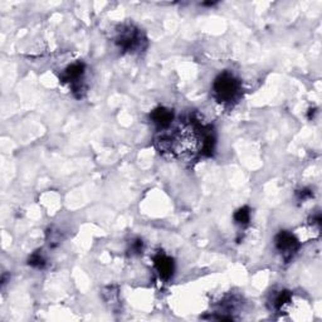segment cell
<instances>
[{
    "label": "cell",
    "instance_id": "1",
    "mask_svg": "<svg viewBox=\"0 0 322 322\" xmlns=\"http://www.w3.org/2000/svg\"><path fill=\"white\" fill-rule=\"evenodd\" d=\"M213 91H214L215 98L219 102L228 104V102L234 101L238 97L240 91V83L232 74L226 72L215 79L214 85H213Z\"/></svg>",
    "mask_w": 322,
    "mask_h": 322
},
{
    "label": "cell",
    "instance_id": "2",
    "mask_svg": "<svg viewBox=\"0 0 322 322\" xmlns=\"http://www.w3.org/2000/svg\"><path fill=\"white\" fill-rule=\"evenodd\" d=\"M141 43H143V35L140 30L132 27H127L126 29L121 30L117 37V44L125 51H135L140 48Z\"/></svg>",
    "mask_w": 322,
    "mask_h": 322
},
{
    "label": "cell",
    "instance_id": "3",
    "mask_svg": "<svg viewBox=\"0 0 322 322\" xmlns=\"http://www.w3.org/2000/svg\"><path fill=\"white\" fill-rule=\"evenodd\" d=\"M298 240L291 233L281 232L276 237V248L285 258H291L298 249Z\"/></svg>",
    "mask_w": 322,
    "mask_h": 322
},
{
    "label": "cell",
    "instance_id": "4",
    "mask_svg": "<svg viewBox=\"0 0 322 322\" xmlns=\"http://www.w3.org/2000/svg\"><path fill=\"white\" fill-rule=\"evenodd\" d=\"M155 267L163 278H169L174 272V263L169 257L164 254H159L155 257Z\"/></svg>",
    "mask_w": 322,
    "mask_h": 322
},
{
    "label": "cell",
    "instance_id": "5",
    "mask_svg": "<svg viewBox=\"0 0 322 322\" xmlns=\"http://www.w3.org/2000/svg\"><path fill=\"white\" fill-rule=\"evenodd\" d=\"M151 118L160 127H168L173 121V112L166 108H157L151 113Z\"/></svg>",
    "mask_w": 322,
    "mask_h": 322
},
{
    "label": "cell",
    "instance_id": "6",
    "mask_svg": "<svg viewBox=\"0 0 322 322\" xmlns=\"http://www.w3.org/2000/svg\"><path fill=\"white\" fill-rule=\"evenodd\" d=\"M83 73H85V66L82 63H74L71 67L67 68L65 73L66 80H68L69 83H76L82 78Z\"/></svg>",
    "mask_w": 322,
    "mask_h": 322
},
{
    "label": "cell",
    "instance_id": "7",
    "mask_svg": "<svg viewBox=\"0 0 322 322\" xmlns=\"http://www.w3.org/2000/svg\"><path fill=\"white\" fill-rule=\"evenodd\" d=\"M234 219L238 224H247L251 219V213H249L248 208H242L234 214Z\"/></svg>",
    "mask_w": 322,
    "mask_h": 322
},
{
    "label": "cell",
    "instance_id": "8",
    "mask_svg": "<svg viewBox=\"0 0 322 322\" xmlns=\"http://www.w3.org/2000/svg\"><path fill=\"white\" fill-rule=\"evenodd\" d=\"M29 263L32 266H34V267H42V266H43V263H44V259L41 257L39 254H34L32 258H30Z\"/></svg>",
    "mask_w": 322,
    "mask_h": 322
}]
</instances>
